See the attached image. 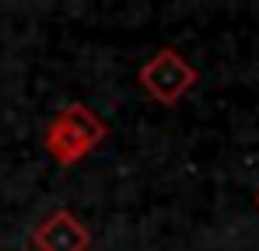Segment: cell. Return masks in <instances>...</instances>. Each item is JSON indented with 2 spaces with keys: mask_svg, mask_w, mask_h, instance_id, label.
<instances>
[{
  "mask_svg": "<svg viewBox=\"0 0 259 251\" xmlns=\"http://www.w3.org/2000/svg\"><path fill=\"white\" fill-rule=\"evenodd\" d=\"M109 136L105 119L88 108L81 101H70L67 108H60V115L46 126V154L56 161L60 167H74L77 161H84L88 154H95Z\"/></svg>",
  "mask_w": 259,
  "mask_h": 251,
  "instance_id": "obj_1",
  "label": "cell"
},
{
  "mask_svg": "<svg viewBox=\"0 0 259 251\" xmlns=\"http://www.w3.org/2000/svg\"><path fill=\"white\" fill-rule=\"evenodd\" d=\"M200 81V70L172 45L158 49L140 70H137V84L158 101V105H179Z\"/></svg>",
  "mask_w": 259,
  "mask_h": 251,
  "instance_id": "obj_2",
  "label": "cell"
},
{
  "mask_svg": "<svg viewBox=\"0 0 259 251\" xmlns=\"http://www.w3.org/2000/svg\"><path fill=\"white\" fill-rule=\"evenodd\" d=\"M32 248L35 251H88L91 248V230L77 220L74 209L60 206L32 230Z\"/></svg>",
  "mask_w": 259,
  "mask_h": 251,
  "instance_id": "obj_3",
  "label": "cell"
},
{
  "mask_svg": "<svg viewBox=\"0 0 259 251\" xmlns=\"http://www.w3.org/2000/svg\"><path fill=\"white\" fill-rule=\"evenodd\" d=\"M256 206H259V192H256Z\"/></svg>",
  "mask_w": 259,
  "mask_h": 251,
  "instance_id": "obj_4",
  "label": "cell"
}]
</instances>
